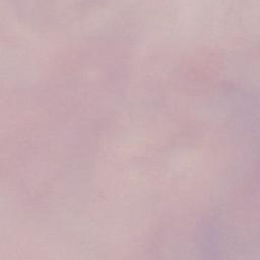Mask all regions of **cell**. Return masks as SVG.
Masks as SVG:
<instances>
[]
</instances>
